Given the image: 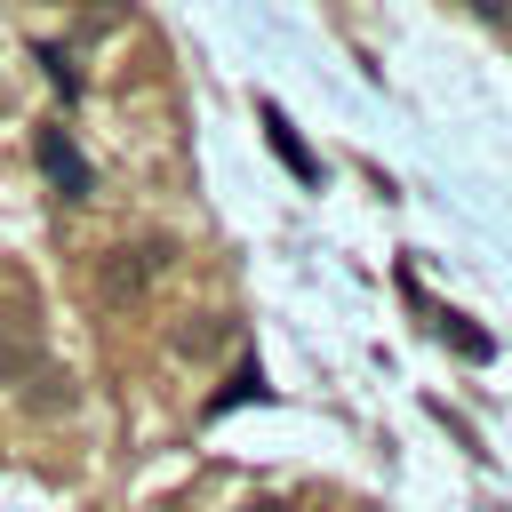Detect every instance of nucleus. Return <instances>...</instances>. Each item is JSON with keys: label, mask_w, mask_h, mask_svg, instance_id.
Returning a JSON list of instances; mask_svg holds the SVG:
<instances>
[{"label": "nucleus", "mask_w": 512, "mask_h": 512, "mask_svg": "<svg viewBox=\"0 0 512 512\" xmlns=\"http://www.w3.org/2000/svg\"><path fill=\"white\" fill-rule=\"evenodd\" d=\"M160 272H168V240H120V248L96 256L88 288H96V304H136Z\"/></svg>", "instance_id": "f257e3e1"}, {"label": "nucleus", "mask_w": 512, "mask_h": 512, "mask_svg": "<svg viewBox=\"0 0 512 512\" xmlns=\"http://www.w3.org/2000/svg\"><path fill=\"white\" fill-rule=\"evenodd\" d=\"M40 360V312L32 304H0V384H24Z\"/></svg>", "instance_id": "f03ea898"}, {"label": "nucleus", "mask_w": 512, "mask_h": 512, "mask_svg": "<svg viewBox=\"0 0 512 512\" xmlns=\"http://www.w3.org/2000/svg\"><path fill=\"white\" fill-rule=\"evenodd\" d=\"M40 168H48V184H56L64 200H88V192H96V176H88V160L72 152L64 128H40Z\"/></svg>", "instance_id": "7ed1b4c3"}, {"label": "nucleus", "mask_w": 512, "mask_h": 512, "mask_svg": "<svg viewBox=\"0 0 512 512\" xmlns=\"http://www.w3.org/2000/svg\"><path fill=\"white\" fill-rule=\"evenodd\" d=\"M264 136H272V152H280V160H288V168H296L304 184H320V160L304 152V136L288 128V112H280V104H264Z\"/></svg>", "instance_id": "20e7f679"}, {"label": "nucleus", "mask_w": 512, "mask_h": 512, "mask_svg": "<svg viewBox=\"0 0 512 512\" xmlns=\"http://www.w3.org/2000/svg\"><path fill=\"white\" fill-rule=\"evenodd\" d=\"M440 336H448V344H456V352H464V360H488V352H496V344H488V336H480V328H472V320H456V312H448V320H440Z\"/></svg>", "instance_id": "39448f33"}, {"label": "nucleus", "mask_w": 512, "mask_h": 512, "mask_svg": "<svg viewBox=\"0 0 512 512\" xmlns=\"http://www.w3.org/2000/svg\"><path fill=\"white\" fill-rule=\"evenodd\" d=\"M256 392H264V376H256V368H240V376L216 392V408H232V400H256Z\"/></svg>", "instance_id": "423d86ee"}, {"label": "nucleus", "mask_w": 512, "mask_h": 512, "mask_svg": "<svg viewBox=\"0 0 512 512\" xmlns=\"http://www.w3.org/2000/svg\"><path fill=\"white\" fill-rule=\"evenodd\" d=\"M248 512H288V504H248Z\"/></svg>", "instance_id": "0eeeda50"}]
</instances>
